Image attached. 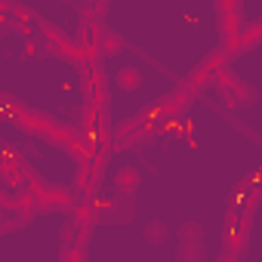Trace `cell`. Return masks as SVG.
Returning <instances> with one entry per match:
<instances>
[{
	"instance_id": "cell-1",
	"label": "cell",
	"mask_w": 262,
	"mask_h": 262,
	"mask_svg": "<svg viewBox=\"0 0 262 262\" xmlns=\"http://www.w3.org/2000/svg\"><path fill=\"white\" fill-rule=\"evenodd\" d=\"M204 256V234L198 225L182 228V244H179V259H201Z\"/></svg>"
},
{
	"instance_id": "cell-2",
	"label": "cell",
	"mask_w": 262,
	"mask_h": 262,
	"mask_svg": "<svg viewBox=\"0 0 262 262\" xmlns=\"http://www.w3.org/2000/svg\"><path fill=\"white\" fill-rule=\"evenodd\" d=\"M139 185V173L133 170V167H123L120 173H117V188L120 191H133Z\"/></svg>"
},
{
	"instance_id": "cell-3",
	"label": "cell",
	"mask_w": 262,
	"mask_h": 262,
	"mask_svg": "<svg viewBox=\"0 0 262 262\" xmlns=\"http://www.w3.org/2000/svg\"><path fill=\"white\" fill-rule=\"evenodd\" d=\"M117 83H120V86H126V90L139 86V71H136V68H123V71L117 74Z\"/></svg>"
},
{
	"instance_id": "cell-4",
	"label": "cell",
	"mask_w": 262,
	"mask_h": 262,
	"mask_svg": "<svg viewBox=\"0 0 262 262\" xmlns=\"http://www.w3.org/2000/svg\"><path fill=\"white\" fill-rule=\"evenodd\" d=\"M148 234H151V241H164L167 228H164V225H151V228H148Z\"/></svg>"
}]
</instances>
